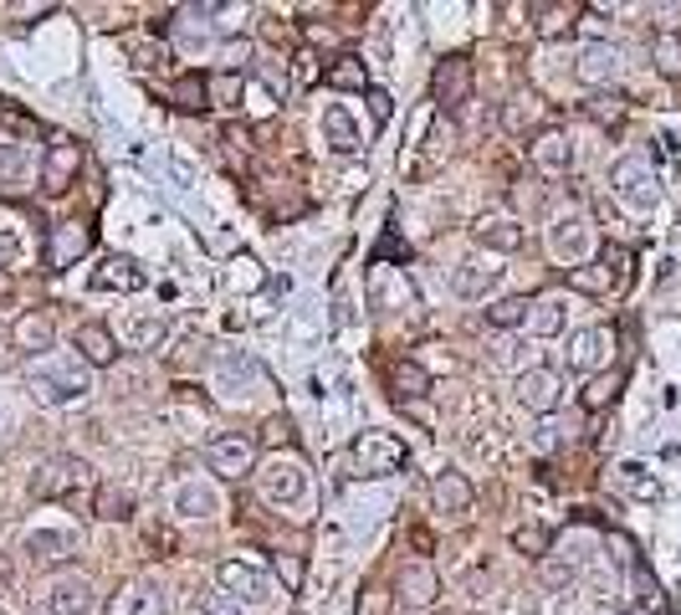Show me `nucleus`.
Returning <instances> with one entry per match:
<instances>
[{
  "instance_id": "obj_1",
  "label": "nucleus",
  "mask_w": 681,
  "mask_h": 615,
  "mask_svg": "<svg viewBox=\"0 0 681 615\" xmlns=\"http://www.w3.org/2000/svg\"><path fill=\"white\" fill-rule=\"evenodd\" d=\"M92 391V370L83 364V354H46V360L26 364V395L46 410L77 406Z\"/></svg>"
},
{
  "instance_id": "obj_2",
  "label": "nucleus",
  "mask_w": 681,
  "mask_h": 615,
  "mask_svg": "<svg viewBox=\"0 0 681 615\" xmlns=\"http://www.w3.org/2000/svg\"><path fill=\"white\" fill-rule=\"evenodd\" d=\"M256 493H262V503H272V508H297L303 497H308V466H303V457H267V462H256Z\"/></svg>"
},
{
  "instance_id": "obj_3",
  "label": "nucleus",
  "mask_w": 681,
  "mask_h": 615,
  "mask_svg": "<svg viewBox=\"0 0 681 615\" xmlns=\"http://www.w3.org/2000/svg\"><path fill=\"white\" fill-rule=\"evenodd\" d=\"M92 482V466L73 451H57V457H46L36 472H31V497H42V503H67L77 497L83 487Z\"/></svg>"
},
{
  "instance_id": "obj_4",
  "label": "nucleus",
  "mask_w": 681,
  "mask_h": 615,
  "mask_svg": "<svg viewBox=\"0 0 681 615\" xmlns=\"http://www.w3.org/2000/svg\"><path fill=\"white\" fill-rule=\"evenodd\" d=\"M548 252H553V262H563V267H579L584 256L594 252V226L584 210H553L548 216Z\"/></svg>"
},
{
  "instance_id": "obj_5",
  "label": "nucleus",
  "mask_w": 681,
  "mask_h": 615,
  "mask_svg": "<svg viewBox=\"0 0 681 615\" xmlns=\"http://www.w3.org/2000/svg\"><path fill=\"white\" fill-rule=\"evenodd\" d=\"M609 185H615L625 210H656V200H661V180H656L651 160H640V154H625L620 165L609 169Z\"/></svg>"
},
{
  "instance_id": "obj_6",
  "label": "nucleus",
  "mask_w": 681,
  "mask_h": 615,
  "mask_svg": "<svg viewBox=\"0 0 681 615\" xmlns=\"http://www.w3.org/2000/svg\"><path fill=\"white\" fill-rule=\"evenodd\" d=\"M609 360H615V329L609 323H590V329L569 333V349H563V364L574 375H605Z\"/></svg>"
},
{
  "instance_id": "obj_7",
  "label": "nucleus",
  "mask_w": 681,
  "mask_h": 615,
  "mask_svg": "<svg viewBox=\"0 0 681 615\" xmlns=\"http://www.w3.org/2000/svg\"><path fill=\"white\" fill-rule=\"evenodd\" d=\"M21 554H26L31 570H67L77 554H83V539L73 528H31L21 539Z\"/></svg>"
},
{
  "instance_id": "obj_8",
  "label": "nucleus",
  "mask_w": 681,
  "mask_h": 615,
  "mask_svg": "<svg viewBox=\"0 0 681 615\" xmlns=\"http://www.w3.org/2000/svg\"><path fill=\"white\" fill-rule=\"evenodd\" d=\"M216 580H221L226 595H237L246 611L272 605V595H277V580H272L262 564H252V559H226L221 570H216Z\"/></svg>"
},
{
  "instance_id": "obj_9",
  "label": "nucleus",
  "mask_w": 681,
  "mask_h": 615,
  "mask_svg": "<svg viewBox=\"0 0 681 615\" xmlns=\"http://www.w3.org/2000/svg\"><path fill=\"white\" fill-rule=\"evenodd\" d=\"M206 466L216 472V477H252L256 472V436L246 431H221V436H210V447H206Z\"/></svg>"
},
{
  "instance_id": "obj_10",
  "label": "nucleus",
  "mask_w": 681,
  "mask_h": 615,
  "mask_svg": "<svg viewBox=\"0 0 681 615\" xmlns=\"http://www.w3.org/2000/svg\"><path fill=\"white\" fill-rule=\"evenodd\" d=\"M513 395H518L523 410H534V416H553L563 400V375L553 364H528L518 380H513Z\"/></svg>"
},
{
  "instance_id": "obj_11",
  "label": "nucleus",
  "mask_w": 681,
  "mask_h": 615,
  "mask_svg": "<svg viewBox=\"0 0 681 615\" xmlns=\"http://www.w3.org/2000/svg\"><path fill=\"white\" fill-rule=\"evenodd\" d=\"M46 611L52 615H103V595H98V585H92L88 574L67 570L46 590Z\"/></svg>"
},
{
  "instance_id": "obj_12",
  "label": "nucleus",
  "mask_w": 681,
  "mask_h": 615,
  "mask_svg": "<svg viewBox=\"0 0 681 615\" xmlns=\"http://www.w3.org/2000/svg\"><path fill=\"white\" fill-rule=\"evenodd\" d=\"M77 169H83V144L73 134H57L46 144V160H42V190L46 196H67Z\"/></svg>"
},
{
  "instance_id": "obj_13",
  "label": "nucleus",
  "mask_w": 681,
  "mask_h": 615,
  "mask_svg": "<svg viewBox=\"0 0 681 615\" xmlns=\"http://www.w3.org/2000/svg\"><path fill=\"white\" fill-rule=\"evenodd\" d=\"M620 46L615 42H584L579 46V62H574V77L584 83V88H594V92H605V88H615L620 83Z\"/></svg>"
},
{
  "instance_id": "obj_14",
  "label": "nucleus",
  "mask_w": 681,
  "mask_h": 615,
  "mask_svg": "<svg viewBox=\"0 0 681 615\" xmlns=\"http://www.w3.org/2000/svg\"><path fill=\"white\" fill-rule=\"evenodd\" d=\"M472 57L466 52H451V57L436 62V77H430V92H436V103L441 108H461L472 98Z\"/></svg>"
},
{
  "instance_id": "obj_15",
  "label": "nucleus",
  "mask_w": 681,
  "mask_h": 615,
  "mask_svg": "<svg viewBox=\"0 0 681 615\" xmlns=\"http://www.w3.org/2000/svg\"><path fill=\"white\" fill-rule=\"evenodd\" d=\"M354 462L364 466L370 477H389V472H400L405 466V447L389 431H364L354 441Z\"/></svg>"
},
{
  "instance_id": "obj_16",
  "label": "nucleus",
  "mask_w": 681,
  "mask_h": 615,
  "mask_svg": "<svg viewBox=\"0 0 681 615\" xmlns=\"http://www.w3.org/2000/svg\"><path fill=\"white\" fill-rule=\"evenodd\" d=\"M92 246V226L88 221H62L52 226V246H46V272H67L77 267Z\"/></svg>"
},
{
  "instance_id": "obj_17",
  "label": "nucleus",
  "mask_w": 681,
  "mask_h": 615,
  "mask_svg": "<svg viewBox=\"0 0 681 615\" xmlns=\"http://www.w3.org/2000/svg\"><path fill=\"white\" fill-rule=\"evenodd\" d=\"M169 508H175V518H185V524H206V518L221 513V493H216V482H206V477H185L175 487V497H169Z\"/></svg>"
},
{
  "instance_id": "obj_18",
  "label": "nucleus",
  "mask_w": 681,
  "mask_h": 615,
  "mask_svg": "<svg viewBox=\"0 0 681 615\" xmlns=\"http://www.w3.org/2000/svg\"><path fill=\"white\" fill-rule=\"evenodd\" d=\"M318 129H323L328 154H339V160H354V154L364 150V129H359V119L343 103H328L323 119H318Z\"/></svg>"
},
{
  "instance_id": "obj_19",
  "label": "nucleus",
  "mask_w": 681,
  "mask_h": 615,
  "mask_svg": "<svg viewBox=\"0 0 681 615\" xmlns=\"http://www.w3.org/2000/svg\"><path fill=\"white\" fill-rule=\"evenodd\" d=\"M113 615H175V605H169V590L144 574V580H129V585L119 590Z\"/></svg>"
},
{
  "instance_id": "obj_20",
  "label": "nucleus",
  "mask_w": 681,
  "mask_h": 615,
  "mask_svg": "<svg viewBox=\"0 0 681 615\" xmlns=\"http://www.w3.org/2000/svg\"><path fill=\"white\" fill-rule=\"evenodd\" d=\"M497 283H503V267H497V262H482V256H466V262H457V272H451V293L466 303H482L487 293H497Z\"/></svg>"
},
{
  "instance_id": "obj_21",
  "label": "nucleus",
  "mask_w": 681,
  "mask_h": 615,
  "mask_svg": "<svg viewBox=\"0 0 681 615\" xmlns=\"http://www.w3.org/2000/svg\"><path fill=\"white\" fill-rule=\"evenodd\" d=\"M400 601L410 605L415 615H426L430 605L441 601V580H436V570H430L426 559H410L400 570Z\"/></svg>"
},
{
  "instance_id": "obj_22",
  "label": "nucleus",
  "mask_w": 681,
  "mask_h": 615,
  "mask_svg": "<svg viewBox=\"0 0 681 615\" xmlns=\"http://www.w3.org/2000/svg\"><path fill=\"white\" fill-rule=\"evenodd\" d=\"M11 344L21 349V354H31V360H46L52 344H57V323H52V314H21L11 323Z\"/></svg>"
},
{
  "instance_id": "obj_23",
  "label": "nucleus",
  "mask_w": 681,
  "mask_h": 615,
  "mask_svg": "<svg viewBox=\"0 0 681 615\" xmlns=\"http://www.w3.org/2000/svg\"><path fill=\"white\" fill-rule=\"evenodd\" d=\"M528 154H534V165L543 169V175H569V169H574V139L563 134V129H543V134L528 144Z\"/></svg>"
},
{
  "instance_id": "obj_24",
  "label": "nucleus",
  "mask_w": 681,
  "mask_h": 615,
  "mask_svg": "<svg viewBox=\"0 0 681 615\" xmlns=\"http://www.w3.org/2000/svg\"><path fill=\"white\" fill-rule=\"evenodd\" d=\"M77 354L88 370H108V364L119 360V333L108 329V323H83L77 329Z\"/></svg>"
},
{
  "instance_id": "obj_25",
  "label": "nucleus",
  "mask_w": 681,
  "mask_h": 615,
  "mask_svg": "<svg viewBox=\"0 0 681 615\" xmlns=\"http://www.w3.org/2000/svg\"><path fill=\"white\" fill-rule=\"evenodd\" d=\"M472 231H476V241H482L487 252H518L523 246V226L513 221V216H482Z\"/></svg>"
},
{
  "instance_id": "obj_26",
  "label": "nucleus",
  "mask_w": 681,
  "mask_h": 615,
  "mask_svg": "<svg viewBox=\"0 0 681 615\" xmlns=\"http://www.w3.org/2000/svg\"><path fill=\"white\" fill-rule=\"evenodd\" d=\"M323 83H328V88L370 92V67H364V57H354V52H339V57L323 67Z\"/></svg>"
},
{
  "instance_id": "obj_27",
  "label": "nucleus",
  "mask_w": 681,
  "mask_h": 615,
  "mask_svg": "<svg viewBox=\"0 0 681 615\" xmlns=\"http://www.w3.org/2000/svg\"><path fill=\"white\" fill-rule=\"evenodd\" d=\"M92 518H103V524H129V518H134V493L119 487V482H103V487L92 493Z\"/></svg>"
},
{
  "instance_id": "obj_28",
  "label": "nucleus",
  "mask_w": 681,
  "mask_h": 615,
  "mask_svg": "<svg viewBox=\"0 0 681 615\" xmlns=\"http://www.w3.org/2000/svg\"><path fill=\"white\" fill-rule=\"evenodd\" d=\"M538 119H543V103H538L534 92H513L503 103V129L507 134H528V129H538Z\"/></svg>"
},
{
  "instance_id": "obj_29",
  "label": "nucleus",
  "mask_w": 681,
  "mask_h": 615,
  "mask_svg": "<svg viewBox=\"0 0 681 615\" xmlns=\"http://www.w3.org/2000/svg\"><path fill=\"white\" fill-rule=\"evenodd\" d=\"M430 497H436V508L441 513H466L472 508V482L461 477V472H441L436 487H430Z\"/></svg>"
},
{
  "instance_id": "obj_30",
  "label": "nucleus",
  "mask_w": 681,
  "mask_h": 615,
  "mask_svg": "<svg viewBox=\"0 0 681 615\" xmlns=\"http://www.w3.org/2000/svg\"><path fill=\"white\" fill-rule=\"evenodd\" d=\"M523 329L534 333V339H553V333H563V298H534V308H528V323Z\"/></svg>"
},
{
  "instance_id": "obj_31",
  "label": "nucleus",
  "mask_w": 681,
  "mask_h": 615,
  "mask_svg": "<svg viewBox=\"0 0 681 615\" xmlns=\"http://www.w3.org/2000/svg\"><path fill=\"white\" fill-rule=\"evenodd\" d=\"M92 287H123V293H139V287H144V272L134 267V262H129V256H108L103 262V272H98V277H92Z\"/></svg>"
},
{
  "instance_id": "obj_32",
  "label": "nucleus",
  "mask_w": 681,
  "mask_h": 615,
  "mask_svg": "<svg viewBox=\"0 0 681 615\" xmlns=\"http://www.w3.org/2000/svg\"><path fill=\"white\" fill-rule=\"evenodd\" d=\"M528 15H534L538 36H569V31H574L579 6H528Z\"/></svg>"
},
{
  "instance_id": "obj_33",
  "label": "nucleus",
  "mask_w": 681,
  "mask_h": 615,
  "mask_svg": "<svg viewBox=\"0 0 681 615\" xmlns=\"http://www.w3.org/2000/svg\"><path fill=\"white\" fill-rule=\"evenodd\" d=\"M389 385H395V395H400V400H426V395H430V375L415 360L395 364V370H389Z\"/></svg>"
},
{
  "instance_id": "obj_34",
  "label": "nucleus",
  "mask_w": 681,
  "mask_h": 615,
  "mask_svg": "<svg viewBox=\"0 0 681 615\" xmlns=\"http://www.w3.org/2000/svg\"><path fill=\"white\" fill-rule=\"evenodd\" d=\"M513 549L528 559H548L553 554V534L543 524H523V528H513Z\"/></svg>"
},
{
  "instance_id": "obj_35",
  "label": "nucleus",
  "mask_w": 681,
  "mask_h": 615,
  "mask_svg": "<svg viewBox=\"0 0 681 615\" xmlns=\"http://www.w3.org/2000/svg\"><path fill=\"white\" fill-rule=\"evenodd\" d=\"M528 308H534V298H497L487 308V323L492 329H523V323H528Z\"/></svg>"
},
{
  "instance_id": "obj_36",
  "label": "nucleus",
  "mask_w": 681,
  "mask_h": 615,
  "mask_svg": "<svg viewBox=\"0 0 681 615\" xmlns=\"http://www.w3.org/2000/svg\"><path fill=\"white\" fill-rule=\"evenodd\" d=\"M651 62L661 77H681V31H661V36H656Z\"/></svg>"
},
{
  "instance_id": "obj_37",
  "label": "nucleus",
  "mask_w": 681,
  "mask_h": 615,
  "mask_svg": "<svg viewBox=\"0 0 681 615\" xmlns=\"http://www.w3.org/2000/svg\"><path fill=\"white\" fill-rule=\"evenodd\" d=\"M119 339H129L134 349H154L164 339V318H123Z\"/></svg>"
},
{
  "instance_id": "obj_38",
  "label": "nucleus",
  "mask_w": 681,
  "mask_h": 615,
  "mask_svg": "<svg viewBox=\"0 0 681 615\" xmlns=\"http://www.w3.org/2000/svg\"><path fill=\"white\" fill-rule=\"evenodd\" d=\"M175 103L185 108V113H200V108H210V77L190 73L175 83Z\"/></svg>"
},
{
  "instance_id": "obj_39",
  "label": "nucleus",
  "mask_w": 681,
  "mask_h": 615,
  "mask_svg": "<svg viewBox=\"0 0 681 615\" xmlns=\"http://www.w3.org/2000/svg\"><path fill=\"white\" fill-rule=\"evenodd\" d=\"M538 580H543V590H569L579 580V570H574V559L548 554V559H538Z\"/></svg>"
},
{
  "instance_id": "obj_40",
  "label": "nucleus",
  "mask_w": 681,
  "mask_h": 615,
  "mask_svg": "<svg viewBox=\"0 0 681 615\" xmlns=\"http://www.w3.org/2000/svg\"><path fill=\"white\" fill-rule=\"evenodd\" d=\"M615 395H620V375L609 370V375H594L590 385H584V395H579V406H584V410H605L609 400H615Z\"/></svg>"
},
{
  "instance_id": "obj_41",
  "label": "nucleus",
  "mask_w": 681,
  "mask_h": 615,
  "mask_svg": "<svg viewBox=\"0 0 681 615\" xmlns=\"http://www.w3.org/2000/svg\"><path fill=\"white\" fill-rule=\"evenodd\" d=\"M584 113H590V119H600V123H620L625 119V98L615 88H605V92H594L590 103H584Z\"/></svg>"
},
{
  "instance_id": "obj_42",
  "label": "nucleus",
  "mask_w": 681,
  "mask_h": 615,
  "mask_svg": "<svg viewBox=\"0 0 681 615\" xmlns=\"http://www.w3.org/2000/svg\"><path fill=\"white\" fill-rule=\"evenodd\" d=\"M210 98L221 108H241L237 98H241V73H216L210 77Z\"/></svg>"
},
{
  "instance_id": "obj_43",
  "label": "nucleus",
  "mask_w": 681,
  "mask_h": 615,
  "mask_svg": "<svg viewBox=\"0 0 681 615\" xmlns=\"http://www.w3.org/2000/svg\"><path fill=\"white\" fill-rule=\"evenodd\" d=\"M21 169H26V150L11 144V139H0V180H15Z\"/></svg>"
},
{
  "instance_id": "obj_44",
  "label": "nucleus",
  "mask_w": 681,
  "mask_h": 615,
  "mask_svg": "<svg viewBox=\"0 0 681 615\" xmlns=\"http://www.w3.org/2000/svg\"><path fill=\"white\" fill-rule=\"evenodd\" d=\"M206 615H246V605L237 595H226V590H210L206 595Z\"/></svg>"
},
{
  "instance_id": "obj_45",
  "label": "nucleus",
  "mask_w": 681,
  "mask_h": 615,
  "mask_svg": "<svg viewBox=\"0 0 681 615\" xmlns=\"http://www.w3.org/2000/svg\"><path fill=\"white\" fill-rule=\"evenodd\" d=\"M21 262V237H15V226L0 221V267H15Z\"/></svg>"
},
{
  "instance_id": "obj_46",
  "label": "nucleus",
  "mask_w": 681,
  "mask_h": 615,
  "mask_svg": "<svg viewBox=\"0 0 681 615\" xmlns=\"http://www.w3.org/2000/svg\"><path fill=\"white\" fill-rule=\"evenodd\" d=\"M640 472H646V466H636V462L620 466V487H630L636 497H656V482H646Z\"/></svg>"
},
{
  "instance_id": "obj_47",
  "label": "nucleus",
  "mask_w": 681,
  "mask_h": 615,
  "mask_svg": "<svg viewBox=\"0 0 681 615\" xmlns=\"http://www.w3.org/2000/svg\"><path fill=\"white\" fill-rule=\"evenodd\" d=\"M246 57H252V46H246V42H226V46H221L226 73H241V67H246Z\"/></svg>"
},
{
  "instance_id": "obj_48",
  "label": "nucleus",
  "mask_w": 681,
  "mask_h": 615,
  "mask_svg": "<svg viewBox=\"0 0 681 615\" xmlns=\"http://www.w3.org/2000/svg\"><path fill=\"white\" fill-rule=\"evenodd\" d=\"M262 441H267V447H277V441H293V420H287V416H272L267 426H262Z\"/></svg>"
},
{
  "instance_id": "obj_49",
  "label": "nucleus",
  "mask_w": 681,
  "mask_h": 615,
  "mask_svg": "<svg viewBox=\"0 0 681 615\" xmlns=\"http://www.w3.org/2000/svg\"><path fill=\"white\" fill-rule=\"evenodd\" d=\"M277 580H282V590H297L303 585V559H277Z\"/></svg>"
},
{
  "instance_id": "obj_50",
  "label": "nucleus",
  "mask_w": 681,
  "mask_h": 615,
  "mask_svg": "<svg viewBox=\"0 0 681 615\" xmlns=\"http://www.w3.org/2000/svg\"><path fill=\"white\" fill-rule=\"evenodd\" d=\"M370 113H374V123H389V113H395V98H389L385 88H370Z\"/></svg>"
},
{
  "instance_id": "obj_51",
  "label": "nucleus",
  "mask_w": 681,
  "mask_h": 615,
  "mask_svg": "<svg viewBox=\"0 0 681 615\" xmlns=\"http://www.w3.org/2000/svg\"><path fill=\"white\" fill-rule=\"evenodd\" d=\"M559 436H563V426H559V420H543V426H538V431H534V447H538V451L559 447Z\"/></svg>"
},
{
  "instance_id": "obj_52",
  "label": "nucleus",
  "mask_w": 681,
  "mask_h": 615,
  "mask_svg": "<svg viewBox=\"0 0 681 615\" xmlns=\"http://www.w3.org/2000/svg\"><path fill=\"white\" fill-rule=\"evenodd\" d=\"M359 615H389V595H385V590H374V595H370V611H359Z\"/></svg>"
},
{
  "instance_id": "obj_53",
  "label": "nucleus",
  "mask_w": 681,
  "mask_h": 615,
  "mask_svg": "<svg viewBox=\"0 0 681 615\" xmlns=\"http://www.w3.org/2000/svg\"><path fill=\"white\" fill-rule=\"evenodd\" d=\"M308 42H318V46H328V42H333V31H328V26H308Z\"/></svg>"
},
{
  "instance_id": "obj_54",
  "label": "nucleus",
  "mask_w": 681,
  "mask_h": 615,
  "mask_svg": "<svg viewBox=\"0 0 681 615\" xmlns=\"http://www.w3.org/2000/svg\"><path fill=\"white\" fill-rule=\"evenodd\" d=\"M620 615H651V611H640V605H630V611H620Z\"/></svg>"
}]
</instances>
